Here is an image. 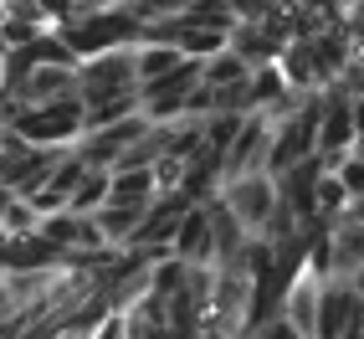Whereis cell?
Returning a JSON list of instances; mask_svg holds the SVG:
<instances>
[{
    "label": "cell",
    "mask_w": 364,
    "mask_h": 339,
    "mask_svg": "<svg viewBox=\"0 0 364 339\" xmlns=\"http://www.w3.org/2000/svg\"><path fill=\"white\" fill-rule=\"evenodd\" d=\"M11 129L26 144H77L82 134V98H52V103H21Z\"/></svg>",
    "instance_id": "6da1fadb"
},
{
    "label": "cell",
    "mask_w": 364,
    "mask_h": 339,
    "mask_svg": "<svg viewBox=\"0 0 364 339\" xmlns=\"http://www.w3.org/2000/svg\"><path fill=\"white\" fill-rule=\"evenodd\" d=\"M118 93H139V72H134V46H113V52L82 57L77 62V98L82 108L118 98Z\"/></svg>",
    "instance_id": "7a4b0ae2"
},
{
    "label": "cell",
    "mask_w": 364,
    "mask_h": 339,
    "mask_svg": "<svg viewBox=\"0 0 364 339\" xmlns=\"http://www.w3.org/2000/svg\"><path fill=\"white\" fill-rule=\"evenodd\" d=\"M221 201L231 206V216H236V221L257 236V231L267 226V216H272V206H277V180L267 175V170L236 175V180H226V185H221Z\"/></svg>",
    "instance_id": "3957f363"
},
{
    "label": "cell",
    "mask_w": 364,
    "mask_h": 339,
    "mask_svg": "<svg viewBox=\"0 0 364 339\" xmlns=\"http://www.w3.org/2000/svg\"><path fill=\"white\" fill-rule=\"evenodd\" d=\"M149 129V118L144 113H134V118H118V124H103V129H87V134H77V144H72V150H77L87 165H103V170H113L118 160H124V150L129 144Z\"/></svg>",
    "instance_id": "277c9868"
},
{
    "label": "cell",
    "mask_w": 364,
    "mask_h": 339,
    "mask_svg": "<svg viewBox=\"0 0 364 339\" xmlns=\"http://www.w3.org/2000/svg\"><path fill=\"white\" fill-rule=\"evenodd\" d=\"M169 257L190 262V268H215V241H210V216L205 206H190L180 216L175 236H169Z\"/></svg>",
    "instance_id": "5b68a950"
},
{
    "label": "cell",
    "mask_w": 364,
    "mask_h": 339,
    "mask_svg": "<svg viewBox=\"0 0 364 339\" xmlns=\"http://www.w3.org/2000/svg\"><path fill=\"white\" fill-rule=\"evenodd\" d=\"M77 93V67H67V62H41L26 72V83L16 88V98L21 103H52V98H72Z\"/></svg>",
    "instance_id": "8992f818"
},
{
    "label": "cell",
    "mask_w": 364,
    "mask_h": 339,
    "mask_svg": "<svg viewBox=\"0 0 364 339\" xmlns=\"http://www.w3.org/2000/svg\"><path fill=\"white\" fill-rule=\"evenodd\" d=\"M226 46L247 62V67H267V62H277L282 46L262 31V21H231V31H226Z\"/></svg>",
    "instance_id": "52a82bcc"
},
{
    "label": "cell",
    "mask_w": 364,
    "mask_h": 339,
    "mask_svg": "<svg viewBox=\"0 0 364 339\" xmlns=\"http://www.w3.org/2000/svg\"><path fill=\"white\" fill-rule=\"evenodd\" d=\"M328 257H333V278H349L354 268H364V226L328 221Z\"/></svg>",
    "instance_id": "ba28073f"
},
{
    "label": "cell",
    "mask_w": 364,
    "mask_h": 339,
    "mask_svg": "<svg viewBox=\"0 0 364 339\" xmlns=\"http://www.w3.org/2000/svg\"><path fill=\"white\" fill-rule=\"evenodd\" d=\"M154 196H159V190H154V170H149V165H139V170H113V180H108V201L149 206Z\"/></svg>",
    "instance_id": "9c48e42d"
},
{
    "label": "cell",
    "mask_w": 364,
    "mask_h": 339,
    "mask_svg": "<svg viewBox=\"0 0 364 339\" xmlns=\"http://www.w3.org/2000/svg\"><path fill=\"white\" fill-rule=\"evenodd\" d=\"M108 180H113V170H103V165H87V170H82V180L72 185V196H67V211H77V216L98 211V206L108 201Z\"/></svg>",
    "instance_id": "30bf717a"
},
{
    "label": "cell",
    "mask_w": 364,
    "mask_h": 339,
    "mask_svg": "<svg viewBox=\"0 0 364 339\" xmlns=\"http://www.w3.org/2000/svg\"><path fill=\"white\" fill-rule=\"evenodd\" d=\"M200 78H205L210 88H226V83H247V78H252V67L241 62L231 46H221L215 57H205V62H200Z\"/></svg>",
    "instance_id": "8fae6325"
},
{
    "label": "cell",
    "mask_w": 364,
    "mask_h": 339,
    "mask_svg": "<svg viewBox=\"0 0 364 339\" xmlns=\"http://www.w3.org/2000/svg\"><path fill=\"white\" fill-rule=\"evenodd\" d=\"M180 21L185 26H205V31H231V6L226 0H190V6L180 11Z\"/></svg>",
    "instance_id": "7c38bea8"
},
{
    "label": "cell",
    "mask_w": 364,
    "mask_h": 339,
    "mask_svg": "<svg viewBox=\"0 0 364 339\" xmlns=\"http://www.w3.org/2000/svg\"><path fill=\"white\" fill-rule=\"evenodd\" d=\"M349 206V190L338 185L333 170H323L318 175V190H313V211H318V221H338V211Z\"/></svg>",
    "instance_id": "4fadbf2b"
},
{
    "label": "cell",
    "mask_w": 364,
    "mask_h": 339,
    "mask_svg": "<svg viewBox=\"0 0 364 339\" xmlns=\"http://www.w3.org/2000/svg\"><path fill=\"white\" fill-rule=\"evenodd\" d=\"M36 221H41V216L31 211V201H11L6 211H0V231H6V236H21V231H36Z\"/></svg>",
    "instance_id": "5bb4252c"
},
{
    "label": "cell",
    "mask_w": 364,
    "mask_h": 339,
    "mask_svg": "<svg viewBox=\"0 0 364 339\" xmlns=\"http://www.w3.org/2000/svg\"><path fill=\"white\" fill-rule=\"evenodd\" d=\"M333 175H338V185H344V190H349V196H364V160H359L354 150H349L344 160H338V165H333Z\"/></svg>",
    "instance_id": "9a60e30c"
},
{
    "label": "cell",
    "mask_w": 364,
    "mask_h": 339,
    "mask_svg": "<svg viewBox=\"0 0 364 339\" xmlns=\"http://www.w3.org/2000/svg\"><path fill=\"white\" fill-rule=\"evenodd\" d=\"M257 339H308V334H298V329H293V324H287L282 313H277V319H267V324L257 329Z\"/></svg>",
    "instance_id": "2e32d148"
},
{
    "label": "cell",
    "mask_w": 364,
    "mask_h": 339,
    "mask_svg": "<svg viewBox=\"0 0 364 339\" xmlns=\"http://www.w3.org/2000/svg\"><path fill=\"white\" fill-rule=\"evenodd\" d=\"M87 339H124V313H108V319H103L98 329H92Z\"/></svg>",
    "instance_id": "e0dca14e"
},
{
    "label": "cell",
    "mask_w": 364,
    "mask_h": 339,
    "mask_svg": "<svg viewBox=\"0 0 364 339\" xmlns=\"http://www.w3.org/2000/svg\"><path fill=\"white\" fill-rule=\"evenodd\" d=\"M354 155H359V160H364V129H359V134H354Z\"/></svg>",
    "instance_id": "ac0fdd59"
}]
</instances>
